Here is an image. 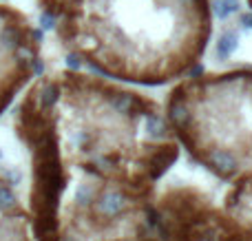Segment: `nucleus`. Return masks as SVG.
Masks as SVG:
<instances>
[{"instance_id": "f257e3e1", "label": "nucleus", "mask_w": 252, "mask_h": 241, "mask_svg": "<svg viewBox=\"0 0 252 241\" xmlns=\"http://www.w3.org/2000/svg\"><path fill=\"white\" fill-rule=\"evenodd\" d=\"M128 206H130L128 195L124 190L115 188V186H106L104 190H100L91 204L93 215L102 221H115L120 215H124L128 211Z\"/></svg>"}, {"instance_id": "f03ea898", "label": "nucleus", "mask_w": 252, "mask_h": 241, "mask_svg": "<svg viewBox=\"0 0 252 241\" xmlns=\"http://www.w3.org/2000/svg\"><path fill=\"white\" fill-rule=\"evenodd\" d=\"M199 159L213 173H217L221 180H230V177H235L241 168V159L237 157L235 151L226 149V146H213V149L199 153Z\"/></svg>"}, {"instance_id": "7ed1b4c3", "label": "nucleus", "mask_w": 252, "mask_h": 241, "mask_svg": "<svg viewBox=\"0 0 252 241\" xmlns=\"http://www.w3.org/2000/svg\"><path fill=\"white\" fill-rule=\"evenodd\" d=\"M237 44H239V33L235 29H223L217 38V44H215V56L217 60H228V58L235 53Z\"/></svg>"}, {"instance_id": "20e7f679", "label": "nucleus", "mask_w": 252, "mask_h": 241, "mask_svg": "<svg viewBox=\"0 0 252 241\" xmlns=\"http://www.w3.org/2000/svg\"><path fill=\"white\" fill-rule=\"evenodd\" d=\"M0 241H27L20 217H2L0 219Z\"/></svg>"}, {"instance_id": "39448f33", "label": "nucleus", "mask_w": 252, "mask_h": 241, "mask_svg": "<svg viewBox=\"0 0 252 241\" xmlns=\"http://www.w3.org/2000/svg\"><path fill=\"white\" fill-rule=\"evenodd\" d=\"M239 9H241L239 0H215L213 2V11L219 20H228L230 16L239 13Z\"/></svg>"}, {"instance_id": "423d86ee", "label": "nucleus", "mask_w": 252, "mask_h": 241, "mask_svg": "<svg viewBox=\"0 0 252 241\" xmlns=\"http://www.w3.org/2000/svg\"><path fill=\"white\" fill-rule=\"evenodd\" d=\"M97 186L95 184H80L78 190H75V202L80 204V206H91L93 199L97 197Z\"/></svg>"}, {"instance_id": "0eeeda50", "label": "nucleus", "mask_w": 252, "mask_h": 241, "mask_svg": "<svg viewBox=\"0 0 252 241\" xmlns=\"http://www.w3.org/2000/svg\"><path fill=\"white\" fill-rule=\"evenodd\" d=\"M16 206H18L16 195H13L7 186L0 184V211H2V212H11V211H16Z\"/></svg>"}, {"instance_id": "6e6552de", "label": "nucleus", "mask_w": 252, "mask_h": 241, "mask_svg": "<svg viewBox=\"0 0 252 241\" xmlns=\"http://www.w3.org/2000/svg\"><path fill=\"white\" fill-rule=\"evenodd\" d=\"M239 22H241L244 27H248V29H252V11L241 13V16H239Z\"/></svg>"}, {"instance_id": "1a4fd4ad", "label": "nucleus", "mask_w": 252, "mask_h": 241, "mask_svg": "<svg viewBox=\"0 0 252 241\" xmlns=\"http://www.w3.org/2000/svg\"><path fill=\"white\" fill-rule=\"evenodd\" d=\"M60 241H80V239L75 237V235H64V237H62Z\"/></svg>"}, {"instance_id": "9d476101", "label": "nucleus", "mask_w": 252, "mask_h": 241, "mask_svg": "<svg viewBox=\"0 0 252 241\" xmlns=\"http://www.w3.org/2000/svg\"><path fill=\"white\" fill-rule=\"evenodd\" d=\"M0 159H2V151H0Z\"/></svg>"}]
</instances>
